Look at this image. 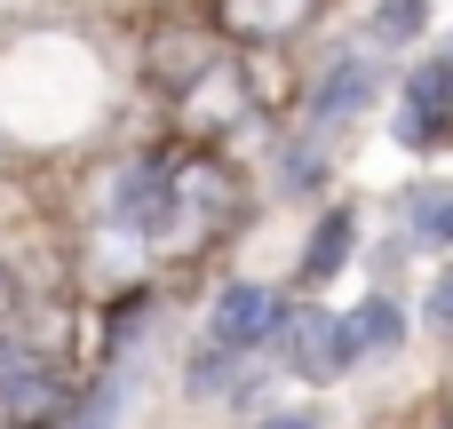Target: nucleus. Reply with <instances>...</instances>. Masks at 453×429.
<instances>
[{"mask_svg":"<svg viewBox=\"0 0 453 429\" xmlns=\"http://www.w3.org/2000/svg\"><path fill=\"white\" fill-rule=\"evenodd\" d=\"M374 96H382V64L342 48V56H326V72L311 88V127H350V119L374 111Z\"/></svg>","mask_w":453,"mask_h":429,"instance_id":"3","label":"nucleus"},{"mask_svg":"<svg viewBox=\"0 0 453 429\" xmlns=\"http://www.w3.org/2000/svg\"><path fill=\"white\" fill-rule=\"evenodd\" d=\"M271 342L287 350V366H295L303 382H334V374H350V366L366 358L358 334H350V310H287Z\"/></svg>","mask_w":453,"mask_h":429,"instance_id":"1","label":"nucleus"},{"mask_svg":"<svg viewBox=\"0 0 453 429\" xmlns=\"http://www.w3.org/2000/svg\"><path fill=\"white\" fill-rule=\"evenodd\" d=\"M279 295L263 287V279H231L223 295H215V310H207V334L223 342V350H239V358H255L271 334H279Z\"/></svg>","mask_w":453,"mask_h":429,"instance_id":"4","label":"nucleus"},{"mask_svg":"<svg viewBox=\"0 0 453 429\" xmlns=\"http://www.w3.org/2000/svg\"><path fill=\"white\" fill-rule=\"evenodd\" d=\"M406 223H414V247H453V183H414Z\"/></svg>","mask_w":453,"mask_h":429,"instance_id":"8","label":"nucleus"},{"mask_svg":"<svg viewBox=\"0 0 453 429\" xmlns=\"http://www.w3.org/2000/svg\"><path fill=\"white\" fill-rule=\"evenodd\" d=\"M231 358H239V350H223V342L207 334V350H199V358H191V374H183V382H191V398H223V390H231Z\"/></svg>","mask_w":453,"mask_h":429,"instance_id":"11","label":"nucleus"},{"mask_svg":"<svg viewBox=\"0 0 453 429\" xmlns=\"http://www.w3.org/2000/svg\"><path fill=\"white\" fill-rule=\"evenodd\" d=\"M48 398H56V374L16 334H0V406H48Z\"/></svg>","mask_w":453,"mask_h":429,"instance_id":"7","label":"nucleus"},{"mask_svg":"<svg viewBox=\"0 0 453 429\" xmlns=\"http://www.w3.org/2000/svg\"><path fill=\"white\" fill-rule=\"evenodd\" d=\"M350 247H358V215H350V207H326V215H319V231H311V247H303V271H295V279H303L311 295H319V287H334V279H342V263H350Z\"/></svg>","mask_w":453,"mask_h":429,"instance_id":"6","label":"nucleus"},{"mask_svg":"<svg viewBox=\"0 0 453 429\" xmlns=\"http://www.w3.org/2000/svg\"><path fill=\"white\" fill-rule=\"evenodd\" d=\"M111 215H119L127 231H167V215H175V183H167V167H159V159L119 167V183H111Z\"/></svg>","mask_w":453,"mask_h":429,"instance_id":"5","label":"nucleus"},{"mask_svg":"<svg viewBox=\"0 0 453 429\" xmlns=\"http://www.w3.org/2000/svg\"><path fill=\"white\" fill-rule=\"evenodd\" d=\"M422 24H430V0H374V16H366V32H374L382 48H406Z\"/></svg>","mask_w":453,"mask_h":429,"instance_id":"10","label":"nucleus"},{"mask_svg":"<svg viewBox=\"0 0 453 429\" xmlns=\"http://www.w3.org/2000/svg\"><path fill=\"white\" fill-rule=\"evenodd\" d=\"M438 56H446V64H453V32H446V48H438Z\"/></svg>","mask_w":453,"mask_h":429,"instance_id":"14","label":"nucleus"},{"mask_svg":"<svg viewBox=\"0 0 453 429\" xmlns=\"http://www.w3.org/2000/svg\"><path fill=\"white\" fill-rule=\"evenodd\" d=\"M255 429H319V414H263Z\"/></svg>","mask_w":453,"mask_h":429,"instance_id":"13","label":"nucleus"},{"mask_svg":"<svg viewBox=\"0 0 453 429\" xmlns=\"http://www.w3.org/2000/svg\"><path fill=\"white\" fill-rule=\"evenodd\" d=\"M350 334H358L366 358H374V350H398V342H406V310H398V295H366V303L350 310Z\"/></svg>","mask_w":453,"mask_h":429,"instance_id":"9","label":"nucleus"},{"mask_svg":"<svg viewBox=\"0 0 453 429\" xmlns=\"http://www.w3.org/2000/svg\"><path fill=\"white\" fill-rule=\"evenodd\" d=\"M390 135H398L406 151H430V143H446V135H453V64H446V56H430V64L406 72V96H398Z\"/></svg>","mask_w":453,"mask_h":429,"instance_id":"2","label":"nucleus"},{"mask_svg":"<svg viewBox=\"0 0 453 429\" xmlns=\"http://www.w3.org/2000/svg\"><path fill=\"white\" fill-rule=\"evenodd\" d=\"M422 326L430 334H453V255H446V271L430 279V295H422Z\"/></svg>","mask_w":453,"mask_h":429,"instance_id":"12","label":"nucleus"}]
</instances>
